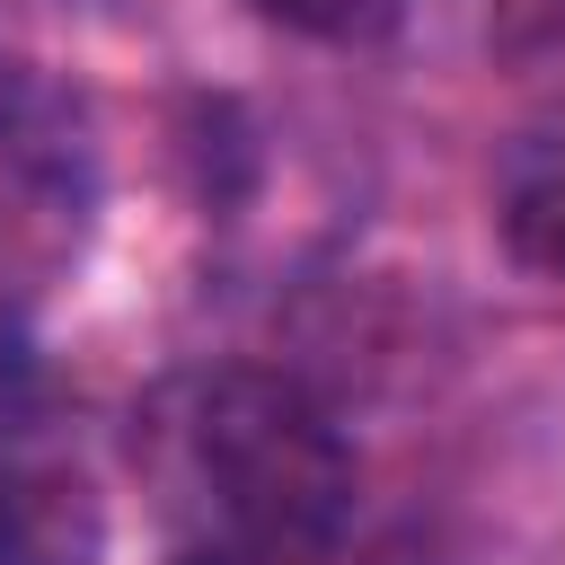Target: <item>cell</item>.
Returning <instances> with one entry per match:
<instances>
[{"label":"cell","instance_id":"cell-1","mask_svg":"<svg viewBox=\"0 0 565 565\" xmlns=\"http://www.w3.org/2000/svg\"><path fill=\"white\" fill-rule=\"evenodd\" d=\"M194 468L212 503L274 547H318L353 503V450L282 371H221L194 397Z\"/></svg>","mask_w":565,"mask_h":565},{"label":"cell","instance_id":"cell-2","mask_svg":"<svg viewBox=\"0 0 565 565\" xmlns=\"http://www.w3.org/2000/svg\"><path fill=\"white\" fill-rule=\"evenodd\" d=\"M0 565H106V503L79 468L0 477Z\"/></svg>","mask_w":565,"mask_h":565},{"label":"cell","instance_id":"cell-3","mask_svg":"<svg viewBox=\"0 0 565 565\" xmlns=\"http://www.w3.org/2000/svg\"><path fill=\"white\" fill-rule=\"evenodd\" d=\"M494 230L530 274L565 282V124L512 141V159L494 177Z\"/></svg>","mask_w":565,"mask_h":565},{"label":"cell","instance_id":"cell-4","mask_svg":"<svg viewBox=\"0 0 565 565\" xmlns=\"http://www.w3.org/2000/svg\"><path fill=\"white\" fill-rule=\"evenodd\" d=\"M486 44H494V62H503L521 88L565 97V0H494Z\"/></svg>","mask_w":565,"mask_h":565},{"label":"cell","instance_id":"cell-5","mask_svg":"<svg viewBox=\"0 0 565 565\" xmlns=\"http://www.w3.org/2000/svg\"><path fill=\"white\" fill-rule=\"evenodd\" d=\"M274 26L318 35V44H380L406 26V0H256Z\"/></svg>","mask_w":565,"mask_h":565},{"label":"cell","instance_id":"cell-6","mask_svg":"<svg viewBox=\"0 0 565 565\" xmlns=\"http://www.w3.org/2000/svg\"><path fill=\"white\" fill-rule=\"evenodd\" d=\"M44 106V88H35V71L18 62V44H9V9H0V132L18 124V115H35Z\"/></svg>","mask_w":565,"mask_h":565},{"label":"cell","instance_id":"cell-7","mask_svg":"<svg viewBox=\"0 0 565 565\" xmlns=\"http://www.w3.org/2000/svg\"><path fill=\"white\" fill-rule=\"evenodd\" d=\"M177 565H247V556H230V547H194V556H177Z\"/></svg>","mask_w":565,"mask_h":565}]
</instances>
